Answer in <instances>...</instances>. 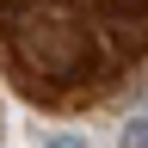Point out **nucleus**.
<instances>
[{
    "mask_svg": "<svg viewBox=\"0 0 148 148\" xmlns=\"http://www.w3.org/2000/svg\"><path fill=\"white\" fill-rule=\"evenodd\" d=\"M123 148H142V111H136V117L123 123Z\"/></svg>",
    "mask_w": 148,
    "mask_h": 148,
    "instance_id": "2",
    "label": "nucleus"
},
{
    "mask_svg": "<svg viewBox=\"0 0 148 148\" xmlns=\"http://www.w3.org/2000/svg\"><path fill=\"white\" fill-rule=\"evenodd\" d=\"M0 37H6L12 62L37 80H68L86 62L80 0H0Z\"/></svg>",
    "mask_w": 148,
    "mask_h": 148,
    "instance_id": "1",
    "label": "nucleus"
},
{
    "mask_svg": "<svg viewBox=\"0 0 148 148\" xmlns=\"http://www.w3.org/2000/svg\"><path fill=\"white\" fill-rule=\"evenodd\" d=\"M43 148H86V136H74V130H62V136H49Z\"/></svg>",
    "mask_w": 148,
    "mask_h": 148,
    "instance_id": "3",
    "label": "nucleus"
}]
</instances>
